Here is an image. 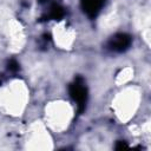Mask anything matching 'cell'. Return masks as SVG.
<instances>
[{
    "mask_svg": "<svg viewBox=\"0 0 151 151\" xmlns=\"http://www.w3.org/2000/svg\"><path fill=\"white\" fill-rule=\"evenodd\" d=\"M105 0H81V8L90 18H96L104 6Z\"/></svg>",
    "mask_w": 151,
    "mask_h": 151,
    "instance_id": "cell-3",
    "label": "cell"
},
{
    "mask_svg": "<svg viewBox=\"0 0 151 151\" xmlns=\"http://www.w3.org/2000/svg\"><path fill=\"white\" fill-rule=\"evenodd\" d=\"M127 147H129V145L126 144V142H123V140H119V142H117V144H116V149H117V150L127 149Z\"/></svg>",
    "mask_w": 151,
    "mask_h": 151,
    "instance_id": "cell-7",
    "label": "cell"
},
{
    "mask_svg": "<svg viewBox=\"0 0 151 151\" xmlns=\"http://www.w3.org/2000/svg\"><path fill=\"white\" fill-rule=\"evenodd\" d=\"M50 41H51V35H50V34H44V35H42V38H41L40 46H41L42 48H46V47L48 46Z\"/></svg>",
    "mask_w": 151,
    "mask_h": 151,
    "instance_id": "cell-6",
    "label": "cell"
},
{
    "mask_svg": "<svg viewBox=\"0 0 151 151\" xmlns=\"http://www.w3.org/2000/svg\"><path fill=\"white\" fill-rule=\"evenodd\" d=\"M2 81H4V74H0V85H1Z\"/></svg>",
    "mask_w": 151,
    "mask_h": 151,
    "instance_id": "cell-8",
    "label": "cell"
},
{
    "mask_svg": "<svg viewBox=\"0 0 151 151\" xmlns=\"http://www.w3.org/2000/svg\"><path fill=\"white\" fill-rule=\"evenodd\" d=\"M71 98L77 103L78 112L81 113L85 110L86 101H87V88L85 85V81L81 77H77L74 81L68 87Z\"/></svg>",
    "mask_w": 151,
    "mask_h": 151,
    "instance_id": "cell-1",
    "label": "cell"
},
{
    "mask_svg": "<svg viewBox=\"0 0 151 151\" xmlns=\"http://www.w3.org/2000/svg\"><path fill=\"white\" fill-rule=\"evenodd\" d=\"M132 42V38L126 34V33H117L114 35H112L106 46L110 51H113V52H124L126 51Z\"/></svg>",
    "mask_w": 151,
    "mask_h": 151,
    "instance_id": "cell-2",
    "label": "cell"
},
{
    "mask_svg": "<svg viewBox=\"0 0 151 151\" xmlns=\"http://www.w3.org/2000/svg\"><path fill=\"white\" fill-rule=\"evenodd\" d=\"M8 70L11 71V72H17L18 70H19V64H18V61L17 60H14V59H11L9 61H8Z\"/></svg>",
    "mask_w": 151,
    "mask_h": 151,
    "instance_id": "cell-5",
    "label": "cell"
},
{
    "mask_svg": "<svg viewBox=\"0 0 151 151\" xmlns=\"http://www.w3.org/2000/svg\"><path fill=\"white\" fill-rule=\"evenodd\" d=\"M64 8L58 5V4H52L51 7H50V11H48V14L45 15V18L47 20L50 19H54V20H60L63 17H64ZM45 19V20H46Z\"/></svg>",
    "mask_w": 151,
    "mask_h": 151,
    "instance_id": "cell-4",
    "label": "cell"
}]
</instances>
